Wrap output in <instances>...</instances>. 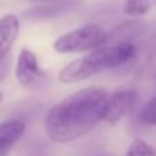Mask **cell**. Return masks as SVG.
Masks as SVG:
<instances>
[{"label":"cell","mask_w":156,"mask_h":156,"mask_svg":"<svg viewBox=\"0 0 156 156\" xmlns=\"http://www.w3.org/2000/svg\"><path fill=\"white\" fill-rule=\"evenodd\" d=\"M108 91L83 88L51 106L44 118L46 134L53 142L66 144L87 136L102 122Z\"/></svg>","instance_id":"1"},{"label":"cell","mask_w":156,"mask_h":156,"mask_svg":"<svg viewBox=\"0 0 156 156\" xmlns=\"http://www.w3.org/2000/svg\"><path fill=\"white\" fill-rule=\"evenodd\" d=\"M136 47L130 41L106 43L95 50L90 51L82 58L73 59L59 71L58 80L62 84H73L82 82L106 69L116 68L134 57Z\"/></svg>","instance_id":"2"},{"label":"cell","mask_w":156,"mask_h":156,"mask_svg":"<svg viewBox=\"0 0 156 156\" xmlns=\"http://www.w3.org/2000/svg\"><path fill=\"white\" fill-rule=\"evenodd\" d=\"M109 41V35L95 24H87L62 35L54 41L53 47L59 54L93 51Z\"/></svg>","instance_id":"3"},{"label":"cell","mask_w":156,"mask_h":156,"mask_svg":"<svg viewBox=\"0 0 156 156\" xmlns=\"http://www.w3.org/2000/svg\"><path fill=\"white\" fill-rule=\"evenodd\" d=\"M20 32V21L17 15L7 14L0 18V80L9 73L11 65V51Z\"/></svg>","instance_id":"4"},{"label":"cell","mask_w":156,"mask_h":156,"mask_svg":"<svg viewBox=\"0 0 156 156\" xmlns=\"http://www.w3.org/2000/svg\"><path fill=\"white\" fill-rule=\"evenodd\" d=\"M15 77L22 87H35L46 77V72L40 68L37 57L29 50L22 48L18 54Z\"/></svg>","instance_id":"5"},{"label":"cell","mask_w":156,"mask_h":156,"mask_svg":"<svg viewBox=\"0 0 156 156\" xmlns=\"http://www.w3.org/2000/svg\"><path fill=\"white\" fill-rule=\"evenodd\" d=\"M136 100L137 94L131 90H120V91L113 93L112 95H108L102 122L108 123L109 126L118 124L131 111V108L136 104Z\"/></svg>","instance_id":"6"},{"label":"cell","mask_w":156,"mask_h":156,"mask_svg":"<svg viewBox=\"0 0 156 156\" xmlns=\"http://www.w3.org/2000/svg\"><path fill=\"white\" fill-rule=\"evenodd\" d=\"M24 122L10 120L6 123H0V156H7L15 142L24 136L25 133Z\"/></svg>","instance_id":"7"},{"label":"cell","mask_w":156,"mask_h":156,"mask_svg":"<svg viewBox=\"0 0 156 156\" xmlns=\"http://www.w3.org/2000/svg\"><path fill=\"white\" fill-rule=\"evenodd\" d=\"M75 4L72 2H58L54 4L47 6H39L35 9H30L25 12V18L28 20H48V18L58 17L61 14H65L71 9H73Z\"/></svg>","instance_id":"8"},{"label":"cell","mask_w":156,"mask_h":156,"mask_svg":"<svg viewBox=\"0 0 156 156\" xmlns=\"http://www.w3.org/2000/svg\"><path fill=\"white\" fill-rule=\"evenodd\" d=\"M156 9V0H127L124 11L131 17H142Z\"/></svg>","instance_id":"9"},{"label":"cell","mask_w":156,"mask_h":156,"mask_svg":"<svg viewBox=\"0 0 156 156\" xmlns=\"http://www.w3.org/2000/svg\"><path fill=\"white\" fill-rule=\"evenodd\" d=\"M124 156H156V152L147 141L141 138H136L129 145Z\"/></svg>","instance_id":"10"},{"label":"cell","mask_w":156,"mask_h":156,"mask_svg":"<svg viewBox=\"0 0 156 156\" xmlns=\"http://www.w3.org/2000/svg\"><path fill=\"white\" fill-rule=\"evenodd\" d=\"M141 120L145 124L156 126V97L151 98L145 104L144 109H142V112H141Z\"/></svg>","instance_id":"11"},{"label":"cell","mask_w":156,"mask_h":156,"mask_svg":"<svg viewBox=\"0 0 156 156\" xmlns=\"http://www.w3.org/2000/svg\"><path fill=\"white\" fill-rule=\"evenodd\" d=\"M0 101H2V93H0Z\"/></svg>","instance_id":"12"},{"label":"cell","mask_w":156,"mask_h":156,"mask_svg":"<svg viewBox=\"0 0 156 156\" xmlns=\"http://www.w3.org/2000/svg\"><path fill=\"white\" fill-rule=\"evenodd\" d=\"M155 83H156V80H155Z\"/></svg>","instance_id":"13"}]
</instances>
